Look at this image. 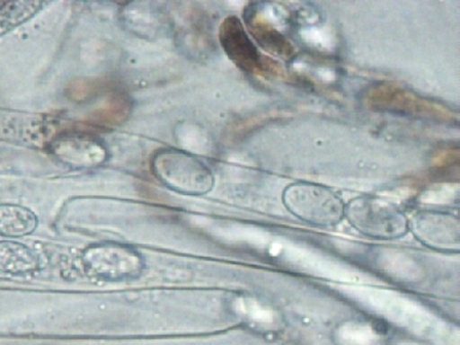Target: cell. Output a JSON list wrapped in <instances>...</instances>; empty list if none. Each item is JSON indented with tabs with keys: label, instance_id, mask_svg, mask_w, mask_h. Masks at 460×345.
Returning <instances> with one entry per match:
<instances>
[{
	"label": "cell",
	"instance_id": "obj_8",
	"mask_svg": "<svg viewBox=\"0 0 460 345\" xmlns=\"http://www.w3.org/2000/svg\"><path fill=\"white\" fill-rule=\"evenodd\" d=\"M244 21L257 44L266 52L284 59L293 57L295 49L288 38L262 15L257 4H250Z\"/></svg>",
	"mask_w": 460,
	"mask_h": 345
},
{
	"label": "cell",
	"instance_id": "obj_11",
	"mask_svg": "<svg viewBox=\"0 0 460 345\" xmlns=\"http://www.w3.org/2000/svg\"><path fill=\"white\" fill-rule=\"evenodd\" d=\"M133 110L132 99L122 91L114 92L105 103L101 115L106 126H120L129 119Z\"/></svg>",
	"mask_w": 460,
	"mask_h": 345
},
{
	"label": "cell",
	"instance_id": "obj_2",
	"mask_svg": "<svg viewBox=\"0 0 460 345\" xmlns=\"http://www.w3.org/2000/svg\"><path fill=\"white\" fill-rule=\"evenodd\" d=\"M283 202L300 220L323 227L340 224L347 208L332 190L308 182L289 185L284 191Z\"/></svg>",
	"mask_w": 460,
	"mask_h": 345
},
{
	"label": "cell",
	"instance_id": "obj_1",
	"mask_svg": "<svg viewBox=\"0 0 460 345\" xmlns=\"http://www.w3.org/2000/svg\"><path fill=\"white\" fill-rule=\"evenodd\" d=\"M153 174L167 188L189 197L205 196L212 190L215 177L198 157L177 148H162L153 155Z\"/></svg>",
	"mask_w": 460,
	"mask_h": 345
},
{
	"label": "cell",
	"instance_id": "obj_5",
	"mask_svg": "<svg viewBox=\"0 0 460 345\" xmlns=\"http://www.w3.org/2000/svg\"><path fill=\"white\" fill-rule=\"evenodd\" d=\"M367 105L378 111L451 123L456 115L447 107L393 84H380L366 95Z\"/></svg>",
	"mask_w": 460,
	"mask_h": 345
},
{
	"label": "cell",
	"instance_id": "obj_7",
	"mask_svg": "<svg viewBox=\"0 0 460 345\" xmlns=\"http://www.w3.org/2000/svg\"><path fill=\"white\" fill-rule=\"evenodd\" d=\"M457 221L447 215H419L410 222V230L421 243L439 251H456L459 245Z\"/></svg>",
	"mask_w": 460,
	"mask_h": 345
},
{
	"label": "cell",
	"instance_id": "obj_10",
	"mask_svg": "<svg viewBox=\"0 0 460 345\" xmlns=\"http://www.w3.org/2000/svg\"><path fill=\"white\" fill-rule=\"evenodd\" d=\"M38 217L30 209L17 205H0V236L18 239L32 234Z\"/></svg>",
	"mask_w": 460,
	"mask_h": 345
},
{
	"label": "cell",
	"instance_id": "obj_9",
	"mask_svg": "<svg viewBox=\"0 0 460 345\" xmlns=\"http://www.w3.org/2000/svg\"><path fill=\"white\" fill-rule=\"evenodd\" d=\"M41 261L30 247L13 241H0V272L27 276L40 270Z\"/></svg>",
	"mask_w": 460,
	"mask_h": 345
},
{
	"label": "cell",
	"instance_id": "obj_3",
	"mask_svg": "<svg viewBox=\"0 0 460 345\" xmlns=\"http://www.w3.org/2000/svg\"><path fill=\"white\" fill-rule=\"evenodd\" d=\"M345 217L361 234L380 241L401 239L410 232V222L398 208L385 201L360 199L345 208Z\"/></svg>",
	"mask_w": 460,
	"mask_h": 345
},
{
	"label": "cell",
	"instance_id": "obj_4",
	"mask_svg": "<svg viewBox=\"0 0 460 345\" xmlns=\"http://www.w3.org/2000/svg\"><path fill=\"white\" fill-rule=\"evenodd\" d=\"M84 270L106 282H122L140 277L145 262L141 254L128 245L104 243L87 248L83 255Z\"/></svg>",
	"mask_w": 460,
	"mask_h": 345
},
{
	"label": "cell",
	"instance_id": "obj_6",
	"mask_svg": "<svg viewBox=\"0 0 460 345\" xmlns=\"http://www.w3.org/2000/svg\"><path fill=\"white\" fill-rule=\"evenodd\" d=\"M218 36L225 54L242 71L263 76L281 72L277 61L259 51L238 17H226L220 25Z\"/></svg>",
	"mask_w": 460,
	"mask_h": 345
}]
</instances>
